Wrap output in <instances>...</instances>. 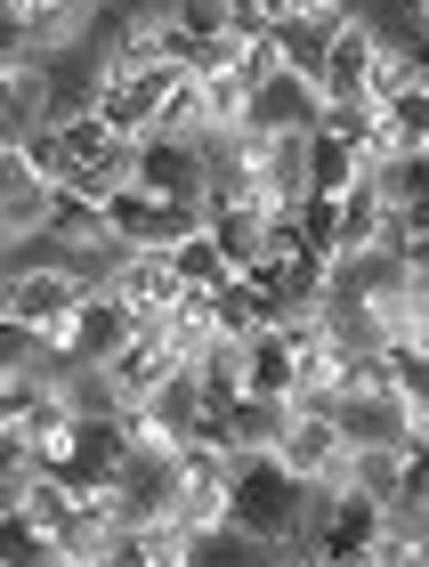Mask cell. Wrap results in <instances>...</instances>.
Returning <instances> with one entry per match:
<instances>
[{
    "mask_svg": "<svg viewBox=\"0 0 429 567\" xmlns=\"http://www.w3.org/2000/svg\"><path fill=\"white\" fill-rule=\"evenodd\" d=\"M300 519H308V486H300L275 454H236L227 527L251 535V544H268V551H284V544H300Z\"/></svg>",
    "mask_w": 429,
    "mask_h": 567,
    "instance_id": "obj_1",
    "label": "cell"
},
{
    "mask_svg": "<svg viewBox=\"0 0 429 567\" xmlns=\"http://www.w3.org/2000/svg\"><path fill=\"white\" fill-rule=\"evenodd\" d=\"M179 82H187V65H106L97 114H106L122 138H146V131H163V106H170Z\"/></svg>",
    "mask_w": 429,
    "mask_h": 567,
    "instance_id": "obj_2",
    "label": "cell"
},
{
    "mask_svg": "<svg viewBox=\"0 0 429 567\" xmlns=\"http://www.w3.org/2000/svg\"><path fill=\"white\" fill-rule=\"evenodd\" d=\"M82 300H90V284L73 276V268L0 276V324H33V332H49V324H65V317H73Z\"/></svg>",
    "mask_w": 429,
    "mask_h": 567,
    "instance_id": "obj_3",
    "label": "cell"
},
{
    "mask_svg": "<svg viewBox=\"0 0 429 567\" xmlns=\"http://www.w3.org/2000/svg\"><path fill=\"white\" fill-rule=\"evenodd\" d=\"M333 422L348 437V454H389V446H406V437H414V405L397 390H341L333 398Z\"/></svg>",
    "mask_w": 429,
    "mask_h": 567,
    "instance_id": "obj_4",
    "label": "cell"
},
{
    "mask_svg": "<svg viewBox=\"0 0 429 567\" xmlns=\"http://www.w3.org/2000/svg\"><path fill=\"white\" fill-rule=\"evenodd\" d=\"M275 462H284L300 486H316L324 471H341V462H348V437H341V422H333V405H324V414H300V405H292V430H284V446H275Z\"/></svg>",
    "mask_w": 429,
    "mask_h": 567,
    "instance_id": "obj_5",
    "label": "cell"
},
{
    "mask_svg": "<svg viewBox=\"0 0 429 567\" xmlns=\"http://www.w3.org/2000/svg\"><path fill=\"white\" fill-rule=\"evenodd\" d=\"M138 187H155V195H195V203H203V138L146 131V138H138Z\"/></svg>",
    "mask_w": 429,
    "mask_h": 567,
    "instance_id": "obj_6",
    "label": "cell"
},
{
    "mask_svg": "<svg viewBox=\"0 0 429 567\" xmlns=\"http://www.w3.org/2000/svg\"><path fill=\"white\" fill-rule=\"evenodd\" d=\"M251 131L284 138V131H324V90L300 82V73H275V82L251 97Z\"/></svg>",
    "mask_w": 429,
    "mask_h": 567,
    "instance_id": "obj_7",
    "label": "cell"
},
{
    "mask_svg": "<svg viewBox=\"0 0 429 567\" xmlns=\"http://www.w3.org/2000/svg\"><path fill=\"white\" fill-rule=\"evenodd\" d=\"M114 292L138 308V317H170V308L187 300V276H179V260L170 251H130L122 260V276H114Z\"/></svg>",
    "mask_w": 429,
    "mask_h": 567,
    "instance_id": "obj_8",
    "label": "cell"
},
{
    "mask_svg": "<svg viewBox=\"0 0 429 567\" xmlns=\"http://www.w3.org/2000/svg\"><path fill=\"white\" fill-rule=\"evenodd\" d=\"M389 244V195H381V178H357V187L341 195V260H357V251H381Z\"/></svg>",
    "mask_w": 429,
    "mask_h": 567,
    "instance_id": "obj_9",
    "label": "cell"
},
{
    "mask_svg": "<svg viewBox=\"0 0 429 567\" xmlns=\"http://www.w3.org/2000/svg\"><path fill=\"white\" fill-rule=\"evenodd\" d=\"M243 373H251V390L260 398H292L300 390V349H292V332L284 324H260L243 341Z\"/></svg>",
    "mask_w": 429,
    "mask_h": 567,
    "instance_id": "obj_10",
    "label": "cell"
},
{
    "mask_svg": "<svg viewBox=\"0 0 429 567\" xmlns=\"http://www.w3.org/2000/svg\"><path fill=\"white\" fill-rule=\"evenodd\" d=\"M292 430V398H260L243 390L236 405H227V437H236V454H275Z\"/></svg>",
    "mask_w": 429,
    "mask_h": 567,
    "instance_id": "obj_11",
    "label": "cell"
},
{
    "mask_svg": "<svg viewBox=\"0 0 429 567\" xmlns=\"http://www.w3.org/2000/svg\"><path fill=\"white\" fill-rule=\"evenodd\" d=\"M373 24H341V41H333V58H324V97H365L373 82Z\"/></svg>",
    "mask_w": 429,
    "mask_h": 567,
    "instance_id": "obj_12",
    "label": "cell"
},
{
    "mask_svg": "<svg viewBox=\"0 0 429 567\" xmlns=\"http://www.w3.org/2000/svg\"><path fill=\"white\" fill-rule=\"evenodd\" d=\"M357 178H365V154L357 146H348V138H308V195H324V203H341L348 187H357Z\"/></svg>",
    "mask_w": 429,
    "mask_h": 567,
    "instance_id": "obj_13",
    "label": "cell"
},
{
    "mask_svg": "<svg viewBox=\"0 0 429 567\" xmlns=\"http://www.w3.org/2000/svg\"><path fill=\"white\" fill-rule=\"evenodd\" d=\"M0 567H57V535L33 511H0Z\"/></svg>",
    "mask_w": 429,
    "mask_h": 567,
    "instance_id": "obj_14",
    "label": "cell"
},
{
    "mask_svg": "<svg viewBox=\"0 0 429 567\" xmlns=\"http://www.w3.org/2000/svg\"><path fill=\"white\" fill-rule=\"evenodd\" d=\"M49 236H65L73 251H90V244H114V227H106V203H90V195L57 187V212H49Z\"/></svg>",
    "mask_w": 429,
    "mask_h": 567,
    "instance_id": "obj_15",
    "label": "cell"
},
{
    "mask_svg": "<svg viewBox=\"0 0 429 567\" xmlns=\"http://www.w3.org/2000/svg\"><path fill=\"white\" fill-rule=\"evenodd\" d=\"M170 260H179V276L195 284V292H227V284L243 276V268H236V260L219 251V236H211V227H203V236H187L179 251H170Z\"/></svg>",
    "mask_w": 429,
    "mask_h": 567,
    "instance_id": "obj_16",
    "label": "cell"
},
{
    "mask_svg": "<svg viewBox=\"0 0 429 567\" xmlns=\"http://www.w3.org/2000/svg\"><path fill=\"white\" fill-rule=\"evenodd\" d=\"M203 97H211V131H251V97H260V90H251L236 65L203 73Z\"/></svg>",
    "mask_w": 429,
    "mask_h": 567,
    "instance_id": "obj_17",
    "label": "cell"
},
{
    "mask_svg": "<svg viewBox=\"0 0 429 567\" xmlns=\"http://www.w3.org/2000/svg\"><path fill=\"white\" fill-rule=\"evenodd\" d=\"M211 236L236 268H260V244H268V219L260 212H211Z\"/></svg>",
    "mask_w": 429,
    "mask_h": 567,
    "instance_id": "obj_18",
    "label": "cell"
},
{
    "mask_svg": "<svg viewBox=\"0 0 429 567\" xmlns=\"http://www.w3.org/2000/svg\"><path fill=\"white\" fill-rule=\"evenodd\" d=\"M236 73L251 90H268L275 73H284V41H243V58H236Z\"/></svg>",
    "mask_w": 429,
    "mask_h": 567,
    "instance_id": "obj_19",
    "label": "cell"
},
{
    "mask_svg": "<svg viewBox=\"0 0 429 567\" xmlns=\"http://www.w3.org/2000/svg\"><path fill=\"white\" fill-rule=\"evenodd\" d=\"M421 73H429V41H421Z\"/></svg>",
    "mask_w": 429,
    "mask_h": 567,
    "instance_id": "obj_20",
    "label": "cell"
},
{
    "mask_svg": "<svg viewBox=\"0 0 429 567\" xmlns=\"http://www.w3.org/2000/svg\"><path fill=\"white\" fill-rule=\"evenodd\" d=\"M421 163H429V146H421Z\"/></svg>",
    "mask_w": 429,
    "mask_h": 567,
    "instance_id": "obj_21",
    "label": "cell"
}]
</instances>
